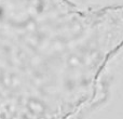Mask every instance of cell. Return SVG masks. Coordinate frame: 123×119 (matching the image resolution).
Returning <instances> with one entry per match:
<instances>
[{
  "mask_svg": "<svg viewBox=\"0 0 123 119\" xmlns=\"http://www.w3.org/2000/svg\"><path fill=\"white\" fill-rule=\"evenodd\" d=\"M80 32H43L22 0H0V119H43V55L78 53Z\"/></svg>",
  "mask_w": 123,
  "mask_h": 119,
  "instance_id": "1",
  "label": "cell"
}]
</instances>
